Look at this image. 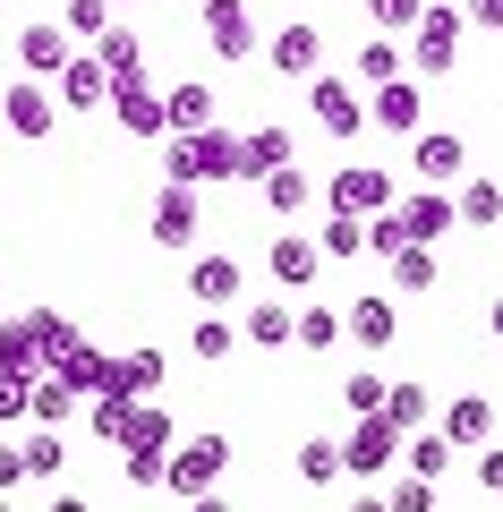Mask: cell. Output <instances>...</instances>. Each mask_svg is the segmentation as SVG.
I'll return each mask as SVG.
<instances>
[{
  "label": "cell",
  "instance_id": "cell-1",
  "mask_svg": "<svg viewBox=\"0 0 503 512\" xmlns=\"http://www.w3.org/2000/svg\"><path fill=\"white\" fill-rule=\"evenodd\" d=\"M162 180L171 188H205V180H239V137L231 128H197L162 146Z\"/></svg>",
  "mask_w": 503,
  "mask_h": 512
},
{
  "label": "cell",
  "instance_id": "cell-2",
  "mask_svg": "<svg viewBox=\"0 0 503 512\" xmlns=\"http://www.w3.org/2000/svg\"><path fill=\"white\" fill-rule=\"evenodd\" d=\"M222 470H231V444H222V436H197V444H180V453L162 461V487L180 495V504H197V495L222 487Z\"/></svg>",
  "mask_w": 503,
  "mask_h": 512
},
{
  "label": "cell",
  "instance_id": "cell-3",
  "mask_svg": "<svg viewBox=\"0 0 503 512\" xmlns=\"http://www.w3.org/2000/svg\"><path fill=\"white\" fill-rule=\"evenodd\" d=\"M410 69L418 77H444V69H461V9H418V26H410Z\"/></svg>",
  "mask_w": 503,
  "mask_h": 512
},
{
  "label": "cell",
  "instance_id": "cell-4",
  "mask_svg": "<svg viewBox=\"0 0 503 512\" xmlns=\"http://www.w3.org/2000/svg\"><path fill=\"white\" fill-rule=\"evenodd\" d=\"M307 111H316L324 137H359V128H367V94L350 86V77H333V69L307 77Z\"/></svg>",
  "mask_w": 503,
  "mask_h": 512
},
{
  "label": "cell",
  "instance_id": "cell-5",
  "mask_svg": "<svg viewBox=\"0 0 503 512\" xmlns=\"http://www.w3.org/2000/svg\"><path fill=\"white\" fill-rule=\"evenodd\" d=\"M410 171H418L427 188L469 180V146H461V128H418V137H410Z\"/></svg>",
  "mask_w": 503,
  "mask_h": 512
},
{
  "label": "cell",
  "instance_id": "cell-6",
  "mask_svg": "<svg viewBox=\"0 0 503 512\" xmlns=\"http://www.w3.org/2000/svg\"><path fill=\"white\" fill-rule=\"evenodd\" d=\"M393 197H401V188H393V171H376V163H342V171H333V214L376 222Z\"/></svg>",
  "mask_w": 503,
  "mask_h": 512
},
{
  "label": "cell",
  "instance_id": "cell-7",
  "mask_svg": "<svg viewBox=\"0 0 503 512\" xmlns=\"http://www.w3.org/2000/svg\"><path fill=\"white\" fill-rule=\"evenodd\" d=\"M393 222H401V239H410V248H435L444 231H461L444 188H401V197H393Z\"/></svg>",
  "mask_w": 503,
  "mask_h": 512
},
{
  "label": "cell",
  "instance_id": "cell-8",
  "mask_svg": "<svg viewBox=\"0 0 503 512\" xmlns=\"http://www.w3.org/2000/svg\"><path fill=\"white\" fill-rule=\"evenodd\" d=\"M393 461H401V427L384 419V410H376V419H359V427L342 436V470H359V478H384Z\"/></svg>",
  "mask_w": 503,
  "mask_h": 512
},
{
  "label": "cell",
  "instance_id": "cell-9",
  "mask_svg": "<svg viewBox=\"0 0 503 512\" xmlns=\"http://www.w3.org/2000/svg\"><path fill=\"white\" fill-rule=\"evenodd\" d=\"M367 128H393V137H418V128H427V94H418V77H393V86H367Z\"/></svg>",
  "mask_w": 503,
  "mask_h": 512
},
{
  "label": "cell",
  "instance_id": "cell-10",
  "mask_svg": "<svg viewBox=\"0 0 503 512\" xmlns=\"http://www.w3.org/2000/svg\"><path fill=\"white\" fill-rule=\"evenodd\" d=\"M205 43H214L222 60H248L256 52V9L248 0H205Z\"/></svg>",
  "mask_w": 503,
  "mask_h": 512
},
{
  "label": "cell",
  "instance_id": "cell-11",
  "mask_svg": "<svg viewBox=\"0 0 503 512\" xmlns=\"http://www.w3.org/2000/svg\"><path fill=\"white\" fill-rule=\"evenodd\" d=\"M197 128H214V86L180 77V86L162 94V137H197Z\"/></svg>",
  "mask_w": 503,
  "mask_h": 512
},
{
  "label": "cell",
  "instance_id": "cell-12",
  "mask_svg": "<svg viewBox=\"0 0 503 512\" xmlns=\"http://www.w3.org/2000/svg\"><path fill=\"white\" fill-rule=\"evenodd\" d=\"M239 291H248L239 256H197V265H188V299H197V308H231Z\"/></svg>",
  "mask_w": 503,
  "mask_h": 512
},
{
  "label": "cell",
  "instance_id": "cell-13",
  "mask_svg": "<svg viewBox=\"0 0 503 512\" xmlns=\"http://www.w3.org/2000/svg\"><path fill=\"white\" fill-rule=\"evenodd\" d=\"M0 111H9V128H18V137H52V86H43V77H18V86L0 94Z\"/></svg>",
  "mask_w": 503,
  "mask_h": 512
},
{
  "label": "cell",
  "instance_id": "cell-14",
  "mask_svg": "<svg viewBox=\"0 0 503 512\" xmlns=\"http://www.w3.org/2000/svg\"><path fill=\"white\" fill-rule=\"evenodd\" d=\"M188 239H197V188L162 180V197H154V248H188Z\"/></svg>",
  "mask_w": 503,
  "mask_h": 512
},
{
  "label": "cell",
  "instance_id": "cell-15",
  "mask_svg": "<svg viewBox=\"0 0 503 512\" xmlns=\"http://www.w3.org/2000/svg\"><path fill=\"white\" fill-rule=\"evenodd\" d=\"M265 265H273V282H282V291H307V282L324 274V256H316V239H299V231H282L265 248Z\"/></svg>",
  "mask_w": 503,
  "mask_h": 512
},
{
  "label": "cell",
  "instance_id": "cell-16",
  "mask_svg": "<svg viewBox=\"0 0 503 512\" xmlns=\"http://www.w3.org/2000/svg\"><path fill=\"white\" fill-rule=\"evenodd\" d=\"M342 333H350L359 350H393V333H401V308H393V299H350Z\"/></svg>",
  "mask_w": 503,
  "mask_h": 512
},
{
  "label": "cell",
  "instance_id": "cell-17",
  "mask_svg": "<svg viewBox=\"0 0 503 512\" xmlns=\"http://www.w3.org/2000/svg\"><path fill=\"white\" fill-rule=\"evenodd\" d=\"M43 376H60V384L77 393V402H94V393H111V359H103V350H86V342H77L69 359H52Z\"/></svg>",
  "mask_w": 503,
  "mask_h": 512
},
{
  "label": "cell",
  "instance_id": "cell-18",
  "mask_svg": "<svg viewBox=\"0 0 503 512\" xmlns=\"http://www.w3.org/2000/svg\"><path fill=\"white\" fill-rule=\"evenodd\" d=\"M111 111H120V128H128V137H162V94L145 86V77L111 86Z\"/></svg>",
  "mask_w": 503,
  "mask_h": 512
},
{
  "label": "cell",
  "instance_id": "cell-19",
  "mask_svg": "<svg viewBox=\"0 0 503 512\" xmlns=\"http://www.w3.org/2000/svg\"><path fill=\"white\" fill-rule=\"evenodd\" d=\"M265 171H290V128H248L239 137V180H265Z\"/></svg>",
  "mask_w": 503,
  "mask_h": 512
},
{
  "label": "cell",
  "instance_id": "cell-20",
  "mask_svg": "<svg viewBox=\"0 0 503 512\" xmlns=\"http://www.w3.org/2000/svg\"><path fill=\"white\" fill-rule=\"evenodd\" d=\"M18 69L26 77H60L69 69V35H60V26H26L18 35Z\"/></svg>",
  "mask_w": 503,
  "mask_h": 512
},
{
  "label": "cell",
  "instance_id": "cell-21",
  "mask_svg": "<svg viewBox=\"0 0 503 512\" xmlns=\"http://www.w3.org/2000/svg\"><path fill=\"white\" fill-rule=\"evenodd\" d=\"M273 69L282 77H316L324 69V35L316 26H282V35H273Z\"/></svg>",
  "mask_w": 503,
  "mask_h": 512
},
{
  "label": "cell",
  "instance_id": "cell-22",
  "mask_svg": "<svg viewBox=\"0 0 503 512\" xmlns=\"http://www.w3.org/2000/svg\"><path fill=\"white\" fill-rule=\"evenodd\" d=\"M435 436H444V444H486V436H495V402H486V393H461Z\"/></svg>",
  "mask_w": 503,
  "mask_h": 512
},
{
  "label": "cell",
  "instance_id": "cell-23",
  "mask_svg": "<svg viewBox=\"0 0 503 512\" xmlns=\"http://www.w3.org/2000/svg\"><path fill=\"white\" fill-rule=\"evenodd\" d=\"M452 222H469V231H495V222H503V188L469 171V180H461V197H452Z\"/></svg>",
  "mask_w": 503,
  "mask_h": 512
},
{
  "label": "cell",
  "instance_id": "cell-24",
  "mask_svg": "<svg viewBox=\"0 0 503 512\" xmlns=\"http://www.w3.org/2000/svg\"><path fill=\"white\" fill-rule=\"evenodd\" d=\"M43 376V350L26 325H0V384H35Z\"/></svg>",
  "mask_w": 503,
  "mask_h": 512
},
{
  "label": "cell",
  "instance_id": "cell-25",
  "mask_svg": "<svg viewBox=\"0 0 503 512\" xmlns=\"http://www.w3.org/2000/svg\"><path fill=\"white\" fill-rule=\"evenodd\" d=\"M26 419H43V427L60 436V427L77 419V393H69L60 376H35V384H26Z\"/></svg>",
  "mask_w": 503,
  "mask_h": 512
},
{
  "label": "cell",
  "instance_id": "cell-26",
  "mask_svg": "<svg viewBox=\"0 0 503 512\" xmlns=\"http://www.w3.org/2000/svg\"><path fill=\"white\" fill-rule=\"evenodd\" d=\"M452 453H461V444H444L435 427H418V436H401V461H410V478H427V487H435V478L452 470Z\"/></svg>",
  "mask_w": 503,
  "mask_h": 512
},
{
  "label": "cell",
  "instance_id": "cell-27",
  "mask_svg": "<svg viewBox=\"0 0 503 512\" xmlns=\"http://www.w3.org/2000/svg\"><path fill=\"white\" fill-rule=\"evenodd\" d=\"M94 69H103L111 86H128V77H137V35H128V26H103V35H94Z\"/></svg>",
  "mask_w": 503,
  "mask_h": 512
},
{
  "label": "cell",
  "instance_id": "cell-28",
  "mask_svg": "<svg viewBox=\"0 0 503 512\" xmlns=\"http://www.w3.org/2000/svg\"><path fill=\"white\" fill-rule=\"evenodd\" d=\"M350 77H359V86H393V77H401V43L393 35H367L359 60H350Z\"/></svg>",
  "mask_w": 503,
  "mask_h": 512
},
{
  "label": "cell",
  "instance_id": "cell-29",
  "mask_svg": "<svg viewBox=\"0 0 503 512\" xmlns=\"http://www.w3.org/2000/svg\"><path fill=\"white\" fill-rule=\"evenodd\" d=\"M384 419H393L401 436H418V427H427V384H418V376L384 384Z\"/></svg>",
  "mask_w": 503,
  "mask_h": 512
},
{
  "label": "cell",
  "instance_id": "cell-30",
  "mask_svg": "<svg viewBox=\"0 0 503 512\" xmlns=\"http://www.w3.org/2000/svg\"><path fill=\"white\" fill-rule=\"evenodd\" d=\"M154 384H162V350H128V359H111V393L137 402V393H154Z\"/></svg>",
  "mask_w": 503,
  "mask_h": 512
},
{
  "label": "cell",
  "instance_id": "cell-31",
  "mask_svg": "<svg viewBox=\"0 0 503 512\" xmlns=\"http://www.w3.org/2000/svg\"><path fill=\"white\" fill-rule=\"evenodd\" d=\"M18 325L35 333V350H43V367H52V359H69V350H77V325H69V316H52V308H35V316H18Z\"/></svg>",
  "mask_w": 503,
  "mask_h": 512
},
{
  "label": "cell",
  "instance_id": "cell-32",
  "mask_svg": "<svg viewBox=\"0 0 503 512\" xmlns=\"http://www.w3.org/2000/svg\"><path fill=\"white\" fill-rule=\"evenodd\" d=\"M239 333H248L256 350H290V308H282V299H256V308H248V325H239Z\"/></svg>",
  "mask_w": 503,
  "mask_h": 512
},
{
  "label": "cell",
  "instance_id": "cell-33",
  "mask_svg": "<svg viewBox=\"0 0 503 512\" xmlns=\"http://www.w3.org/2000/svg\"><path fill=\"white\" fill-rule=\"evenodd\" d=\"M120 453H171V410H128Z\"/></svg>",
  "mask_w": 503,
  "mask_h": 512
},
{
  "label": "cell",
  "instance_id": "cell-34",
  "mask_svg": "<svg viewBox=\"0 0 503 512\" xmlns=\"http://www.w3.org/2000/svg\"><path fill=\"white\" fill-rule=\"evenodd\" d=\"M290 342H299V350H333V342H342V316H333V308H290Z\"/></svg>",
  "mask_w": 503,
  "mask_h": 512
},
{
  "label": "cell",
  "instance_id": "cell-35",
  "mask_svg": "<svg viewBox=\"0 0 503 512\" xmlns=\"http://www.w3.org/2000/svg\"><path fill=\"white\" fill-rule=\"evenodd\" d=\"M384 265H393V291H435V248H393V256H384Z\"/></svg>",
  "mask_w": 503,
  "mask_h": 512
},
{
  "label": "cell",
  "instance_id": "cell-36",
  "mask_svg": "<svg viewBox=\"0 0 503 512\" xmlns=\"http://www.w3.org/2000/svg\"><path fill=\"white\" fill-rule=\"evenodd\" d=\"M18 461H26V478H60V470H69V444H60L52 427H35V436L18 444Z\"/></svg>",
  "mask_w": 503,
  "mask_h": 512
},
{
  "label": "cell",
  "instance_id": "cell-37",
  "mask_svg": "<svg viewBox=\"0 0 503 512\" xmlns=\"http://www.w3.org/2000/svg\"><path fill=\"white\" fill-rule=\"evenodd\" d=\"M60 94H69L77 111H94V103H111V77L94 69V60H69V69H60Z\"/></svg>",
  "mask_w": 503,
  "mask_h": 512
},
{
  "label": "cell",
  "instance_id": "cell-38",
  "mask_svg": "<svg viewBox=\"0 0 503 512\" xmlns=\"http://www.w3.org/2000/svg\"><path fill=\"white\" fill-rule=\"evenodd\" d=\"M299 478H307V487H333V478H342V444H333V436H307L299 444Z\"/></svg>",
  "mask_w": 503,
  "mask_h": 512
},
{
  "label": "cell",
  "instance_id": "cell-39",
  "mask_svg": "<svg viewBox=\"0 0 503 512\" xmlns=\"http://www.w3.org/2000/svg\"><path fill=\"white\" fill-rule=\"evenodd\" d=\"M307 197H316V180H307L299 163H290V171H265V205H273V214H299Z\"/></svg>",
  "mask_w": 503,
  "mask_h": 512
},
{
  "label": "cell",
  "instance_id": "cell-40",
  "mask_svg": "<svg viewBox=\"0 0 503 512\" xmlns=\"http://www.w3.org/2000/svg\"><path fill=\"white\" fill-rule=\"evenodd\" d=\"M359 248H367V222H359V214H324L316 256H359Z\"/></svg>",
  "mask_w": 503,
  "mask_h": 512
},
{
  "label": "cell",
  "instance_id": "cell-41",
  "mask_svg": "<svg viewBox=\"0 0 503 512\" xmlns=\"http://www.w3.org/2000/svg\"><path fill=\"white\" fill-rule=\"evenodd\" d=\"M231 342H239V325H231V316H197V333H188V350H197L205 367H214V359H231Z\"/></svg>",
  "mask_w": 503,
  "mask_h": 512
},
{
  "label": "cell",
  "instance_id": "cell-42",
  "mask_svg": "<svg viewBox=\"0 0 503 512\" xmlns=\"http://www.w3.org/2000/svg\"><path fill=\"white\" fill-rule=\"evenodd\" d=\"M418 9H427V0H367V18H376V35H410V26H418Z\"/></svg>",
  "mask_w": 503,
  "mask_h": 512
},
{
  "label": "cell",
  "instance_id": "cell-43",
  "mask_svg": "<svg viewBox=\"0 0 503 512\" xmlns=\"http://www.w3.org/2000/svg\"><path fill=\"white\" fill-rule=\"evenodd\" d=\"M128 410H137L128 393H94V410H86V419H94V436H111V444H120V436H128Z\"/></svg>",
  "mask_w": 503,
  "mask_h": 512
},
{
  "label": "cell",
  "instance_id": "cell-44",
  "mask_svg": "<svg viewBox=\"0 0 503 512\" xmlns=\"http://www.w3.org/2000/svg\"><path fill=\"white\" fill-rule=\"evenodd\" d=\"M342 402H350V419H376L384 410V376H342Z\"/></svg>",
  "mask_w": 503,
  "mask_h": 512
},
{
  "label": "cell",
  "instance_id": "cell-45",
  "mask_svg": "<svg viewBox=\"0 0 503 512\" xmlns=\"http://www.w3.org/2000/svg\"><path fill=\"white\" fill-rule=\"evenodd\" d=\"M60 26H69V35H103L111 9H103V0H69V9H60Z\"/></svg>",
  "mask_w": 503,
  "mask_h": 512
},
{
  "label": "cell",
  "instance_id": "cell-46",
  "mask_svg": "<svg viewBox=\"0 0 503 512\" xmlns=\"http://www.w3.org/2000/svg\"><path fill=\"white\" fill-rule=\"evenodd\" d=\"M384 512H435V487L427 478H401V487L384 495Z\"/></svg>",
  "mask_w": 503,
  "mask_h": 512
},
{
  "label": "cell",
  "instance_id": "cell-47",
  "mask_svg": "<svg viewBox=\"0 0 503 512\" xmlns=\"http://www.w3.org/2000/svg\"><path fill=\"white\" fill-rule=\"evenodd\" d=\"M367 248H376V256H393V248H410V239H401V222H393V205H384V214L367 222Z\"/></svg>",
  "mask_w": 503,
  "mask_h": 512
},
{
  "label": "cell",
  "instance_id": "cell-48",
  "mask_svg": "<svg viewBox=\"0 0 503 512\" xmlns=\"http://www.w3.org/2000/svg\"><path fill=\"white\" fill-rule=\"evenodd\" d=\"M162 461L171 453H128V478H137V487H162Z\"/></svg>",
  "mask_w": 503,
  "mask_h": 512
},
{
  "label": "cell",
  "instance_id": "cell-49",
  "mask_svg": "<svg viewBox=\"0 0 503 512\" xmlns=\"http://www.w3.org/2000/svg\"><path fill=\"white\" fill-rule=\"evenodd\" d=\"M478 487L503 495V444H486V453H478Z\"/></svg>",
  "mask_w": 503,
  "mask_h": 512
},
{
  "label": "cell",
  "instance_id": "cell-50",
  "mask_svg": "<svg viewBox=\"0 0 503 512\" xmlns=\"http://www.w3.org/2000/svg\"><path fill=\"white\" fill-rule=\"evenodd\" d=\"M469 26L478 35H503V0H469Z\"/></svg>",
  "mask_w": 503,
  "mask_h": 512
},
{
  "label": "cell",
  "instance_id": "cell-51",
  "mask_svg": "<svg viewBox=\"0 0 503 512\" xmlns=\"http://www.w3.org/2000/svg\"><path fill=\"white\" fill-rule=\"evenodd\" d=\"M26 419V384H0V427H18Z\"/></svg>",
  "mask_w": 503,
  "mask_h": 512
},
{
  "label": "cell",
  "instance_id": "cell-52",
  "mask_svg": "<svg viewBox=\"0 0 503 512\" xmlns=\"http://www.w3.org/2000/svg\"><path fill=\"white\" fill-rule=\"evenodd\" d=\"M18 478H26V461H18V444H0V495L18 487Z\"/></svg>",
  "mask_w": 503,
  "mask_h": 512
},
{
  "label": "cell",
  "instance_id": "cell-53",
  "mask_svg": "<svg viewBox=\"0 0 503 512\" xmlns=\"http://www.w3.org/2000/svg\"><path fill=\"white\" fill-rule=\"evenodd\" d=\"M52 512H94V504H86V495H52Z\"/></svg>",
  "mask_w": 503,
  "mask_h": 512
},
{
  "label": "cell",
  "instance_id": "cell-54",
  "mask_svg": "<svg viewBox=\"0 0 503 512\" xmlns=\"http://www.w3.org/2000/svg\"><path fill=\"white\" fill-rule=\"evenodd\" d=\"M188 512H231V504H222V495H197V504H188Z\"/></svg>",
  "mask_w": 503,
  "mask_h": 512
},
{
  "label": "cell",
  "instance_id": "cell-55",
  "mask_svg": "<svg viewBox=\"0 0 503 512\" xmlns=\"http://www.w3.org/2000/svg\"><path fill=\"white\" fill-rule=\"evenodd\" d=\"M350 512H384V495H359V504H350Z\"/></svg>",
  "mask_w": 503,
  "mask_h": 512
},
{
  "label": "cell",
  "instance_id": "cell-56",
  "mask_svg": "<svg viewBox=\"0 0 503 512\" xmlns=\"http://www.w3.org/2000/svg\"><path fill=\"white\" fill-rule=\"evenodd\" d=\"M495 342H503V299H495Z\"/></svg>",
  "mask_w": 503,
  "mask_h": 512
},
{
  "label": "cell",
  "instance_id": "cell-57",
  "mask_svg": "<svg viewBox=\"0 0 503 512\" xmlns=\"http://www.w3.org/2000/svg\"><path fill=\"white\" fill-rule=\"evenodd\" d=\"M0 325H9V299H0Z\"/></svg>",
  "mask_w": 503,
  "mask_h": 512
},
{
  "label": "cell",
  "instance_id": "cell-58",
  "mask_svg": "<svg viewBox=\"0 0 503 512\" xmlns=\"http://www.w3.org/2000/svg\"><path fill=\"white\" fill-rule=\"evenodd\" d=\"M103 9H128V0H103Z\"/></svg>",
  "mask_w": 503,
  "mask_h": 512
},
{
  "label": "cell",
  "instance_id": "cell-59",
  "mask_svg": "<svg viewBox=\"0 0 503 512\" xmlns=\"http://www.w3.org/2000/svg\"><path fill=\"white\" fill-rule=\"evenodd\" d=\"M0 512H18V504H9V495H0Z\"/></svg>",
  "mask_w": 503,
  "mask_h": 512
}]
</instances>
